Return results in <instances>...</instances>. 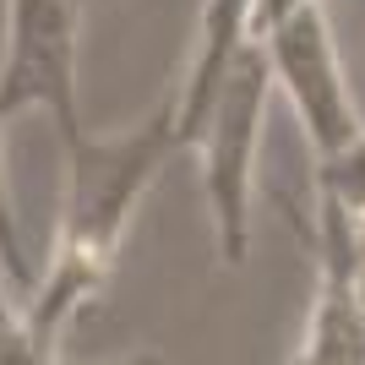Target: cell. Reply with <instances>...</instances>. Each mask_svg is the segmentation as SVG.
<instances>
[{
    "instance_id": "277c9868",
    "label": "cell",
    "mask_w": 365,
    "mask_h": 365,
    "mask_svg": "<svg viewBox=\"0 0 365 365\" xmlns=\"http://www.w3.org/2000/svg\"><path fill=\"white\" fill-rule=\"evenodd\" d=\"M257 38H262V49H267L273 82L289 93L294 115H300L311 153H317V158L344 153L365 125H360V115H354V98H349V82H344V66H338L333 28H327L322 0H300L294 11L267 22Z\"/></svg>"
},
{
    "instance_id": "6da1fadb",
    "label": "cell",
    "mask_w": 365,
    "mask_h": 365,
    "mask_svg": "<svg viewBox=\"0 0 365 365\" xmlns=\"http://www.w3.org/2000/svg\"><path fill=\"white\" fill-rule=\"evenodd\" d=\"M180 148V82L153 104V115L120 137H93L88 125L66 142V207H61V235H55V262L44 284L33 289L16 360L22 365H49L55 338L76 322V311L98 294L120 257V235L158 180V169Z\"/></svg>"
},
{
    "instance_id": "5b68a950",
    "label": "cell",
    "mask_w": 365,
    "mask_h": 365,
    "mask_svg": "<svg viewBox=\"0 0 365 365\" xmlns=\"http://www.w3.org/2000/svg\"><path fill=\"white\" fill-rule=\"evenodd\" d=\"M294 6H300V0H257V11H251V38H257L267 22H278L284 11H294Z\"/></svg>"
},
{
    "instance_id": "7a4b0ae2",
    "label": "cell",
    "mask_w": 365,
    "mask_h": 365,
    "mask_svg": "<svg viewBox=\"0 0 365 365\" xmlns=\"http://www.w3.org/2000/svg\"><path fill=\"white\" fill-rule=\"evenodd\" d=\"M273 88L278 82L262 38H245L185 137V148L202 153V191L213 207V240L229 267H245V257H251V191H257L262 120H267Z\"/></svg>"
},
{
    "instance_id": "3957f363",
    "label": "cell",
    "mask_w": 365,
    "mask_h": 365,
    "mask_svg": "<svg viewBox=\"0 0 365 365\" xmlns=\"http://www.w3.org/2000/svg\"><path fill=\"white\" fill-rule=\"evenodd\" d=\"M76 33L82 0H6V61H0V125L44 109L71 142L82 131L76 104Z\"/></svg>"
}]
</instances>
